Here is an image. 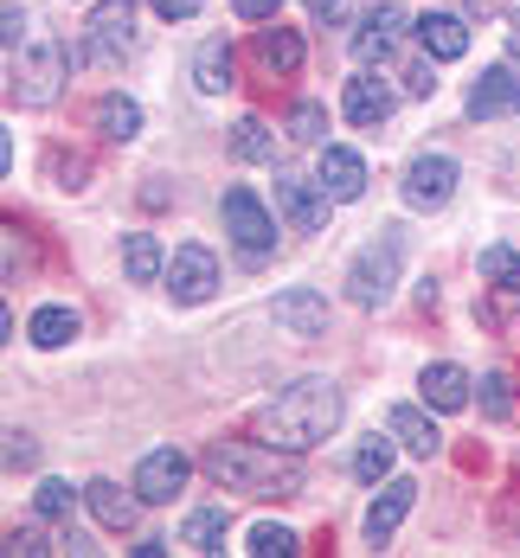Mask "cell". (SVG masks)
Returning a JSON list of instances; mask_svg holds the SVG:
<instances>
[{
	"mask_svg": "<svg viewBox=\"0 0 520 558\" xmlns=\"http://www.w3.org/2000/svg\"><path fill=\"white\" fill-rule=\"evenodd\" d=\"M77 501H84V495H71V482H39V495H33L39 520H64Z\"/></svg>",
	"mask_w": 520,
	"mask_h": 558,
	"instance_id": "31",
	"label": "cell"
},
{
	"mask_svg": "<svg viewBox=\"0 0 520 558\" xmlns=\"http://www.w3.org/2000/svg\"><path fill=\"white\" fill-rule=\"evenodd\" d=\"M418 46H424V58L450 64V58L469 52V26H462L457 13H424V20H418Z\"/></svg>",
	"mask_w": 520,
	"mask_h": 558,
	"instance_id": "17",
	"label": "cell"
},
{
	"mask_svg": "<svg viewBox=\"0 0 520 558\" xmlns=\"http://www.w3.org/2000/svg\"><path fill=\"white\" fill-rule=\"evenodd\" d=\"M277 206H283V219L295 225V231H322V225H328V206H335V199H328V193H322V180H315V186H309V180H302V173H277Z\"/></svg>",
	"mask_w": 520,
	"mask_h": 558,
	"instance_id": "10",
	"label": "cell"
},
{
	"mask_svg": "<svg viewBox=\"0 0 520 558\" xmlns=\"http://www.w3.org/2000/svg\"><path fill=\"white\" fill-rule=\"evenodd\" d=\"M135 46V0H97V13H90V52L116 64V58Z\"/></svg>",
	"mask_w": 520,
	"mask_h": 558,
	"instance_id": "9",
	"label": "cell"
},
{
	"mask_svg": "<svg viewBox=\"0 0 520 558\" xmlns=\"http://www.w3.org/2000/svg\"><path fill=\"white\" fill-rule=\"evenodd\" d=\"M7 553L13 558H46L52 553V539H46L39 526H13V533H7Z\"/></svg>",
	"mask_w": 520,
	"mask_h": 558,
	"instance_id": "34",
	"label": "cell"
},
{
	"mask_svg": "<svg viewBox=\"0 0 520 558\" xmlns=\"http://www.w3.org/2000/svg\"><path fill=\"white\" fill-rule=\"evenodd\" d=\"M20 39H26V13L7 7V52H20Z\"/></svg>",
	"mask_w": 520,
	"mask_h": 558,
	"instance_id": "39",
	"label": "cell"
},
{
	"mask_svg": "<svg viewBox=\"0 0 520 558\" xmlns=\"http://www.w3.org/2000/svg\"><path fill=\"white\" fill-rule=\"evenodd\" d=\"M231 155H238V161H257V168H264V161H277V135H270V129H264L257 116H244V122L231 129Z\"/></svg>",
	"mask_w": 520,
	"mask_h": 558,
	"instance_id": "26",
	"label": "cell"
},
{
	"mask_svg": "<svg viewBox=\"0 0 520 558\" xmlns=\"http://www.w3.org/2000/svg\"><path fill=\"white\" fill-rule=\"evenodd\" d=\"M469 116L475 122H495V116H520V77L508 64H488L475 84H469Z\"/></svg>",
	"mask_w": 520,
	"mask_h": 558,
	"instance_id": "11",
	"label": "cell"
},
{
	"mask_svg": "<svg viewBox=\"0 0 520 558\" xmlns=\"http://www.w3.org/2000/svg\"><path fill=\"white\" fill-rule=\"evenodd\" d=\"M335 424H341V386L335 379H302L257 411V437L277 449H295V456L315 449Z\"/></svg>",
	"mask_w": 520,
	"mask_h": 558,
	"instance_id": "1",
	"label": "cell"
},
{
	"mask_svg": "<svg viewBox=\"0 0 520 558\" xmlns=\"http://www.w3.org/2000/svg\"><path fill=\"white\" fill-rule=\"evenodd\" d=\"M482 411H488L495 424H508V417H515V398H508V379H501V373H488V379H482Z\"/></svg>",
	"mask_w": 520,
	"mask_h": 558,
	"instance_id": "33",
	"label": "cell"
},
{
	"mask_svg": "<svg viewBox=\"0 0 520 558\" xmlns=\"http://www.w3.org/2000/svg\"><path fill=\"white\" fill-rule=\"evenodd\" d=\"M244 553L251 558H295V533L264 520V526H251V546H244Z\"/></svg>",
	"mask_w": 520,
	"mask_h": 558,
	"instance_id": "29",
	"label": "cell"
},
{
	"mask_svg": "<svg viewBox=\"0 0 520 558\" xmlns=\"http://www.w3.org/2000/svg\"><path fill=\"white\" fill-rule=\"evenodd\" d=\"M309 7H315V20H335L341 13V0H309Z\"/></svg>",
	"mask_w": 520,
	"mask_h": 558,
	"instance_id": "40",
	"label": "cell"
},
{
	"mask_svg": "<svg viewBox=\"0 0 520 558\" xmlns=\"http://www.w3.org/2000/svg\"><path fill=\"white\" fill-rule=\"evenodd\" d=\"M193 84H199L206 97L231 90V46L226 39H206V46H199V58H193Z\"/></svg>",
	"mask_w": 520,
	"mask_h": 558,
	"instance_id": "25",
	"label": "cell"
},
{
	"mask_svg": "<svg viewBox=\"0 0 520 558\" xmlns=\"http://www.w3.org/2000/svg\"><path fill=\"white\" fill-rule=\"evenodd\" d=\"M84 507H90L97 526H110V533H129V526H135V501H129L116 482H90V488H84Z\"/></svg>",
	"mask_w": 520,
	"mask_h": 558,
	"instance_id": "22",
	"label": "cell"
},
{
	"mask_svg": "<svg viewBox=\"0 0 520 558\" xmlns=\"http://www.w3.org/2000/svg\"><path fill=\"white\" fill-rule=\"evenodd\" d=\"M508 46H515V58H520V20H508Z\"/></svg>",
	"mask_w": 520,
	"mask_h": 558,
	"instance_id": "41",
	"label": "cell"
},
{
	"mask_svg": "<svg viewBox=\"0 0 520 558\" xmlns=\"http://www.w3.org/2000/svg\"><path fill=\"white\" fill-rule=\"evenodd\" d=\"M289 135H295V142H322V135H328V110H322V104H295V110H289Z\"/></svg>",
	"mask_w": 520,
	"mask_h": 558,
	"instance_id": "32",
	"label": "cell"
},
{
	"mask_svg": "<svg viewBox=\"0 0 520 558\" xmlns=\"http://www.w3.org/2000/svg\"><path fill=\"white\" fill-rule=\"evenodd\" d=\"M277 328H289L295 340H315L328 328V302H322V289H283L277 295Z\"/></svg>",
	"mask_w": 520,
	"mask_h": 558,
	"instance_id": "13",
	"label": "cell"
},
{
	"mask_svg": "<svg viewBox=\"0 0 520 558\" xmlns=\"http://www.w3.org/2000/svg\"><path fill=\"white\" fill-rule=\"evenodd\" d=\"M122 270H129V282H155L168 277V257H161V244L148 231H129L122 238Z\"/></svg>",
	"mask_w": 520,
	"mask_h": 558,
	"instance_id": "24",
	"label": "cell"
},
{
	"mask_svg": "<svg viewBox=\"0 0 520 558\" xmlns=\"http://www.w3.org/2000/svg\"><path fill=\"white\" fill-rule=\"evenodd\" d=\"M33 456H39V449H33L26 430H7V469H33Z\"/></svg>",
	"mask_w": 520,
	"mask_h": 558,
	"instance_id": "35",
	"label": "cell"
},
{
	"mask_svg": "<svg viewBox=\"0 0 520 558\" xmlns=\"http://www.w3.org/2000/svg\"><path fill=\"white\" fill-rule=\"evenodd\" d=\"M97 129H104L110 142H135V135H142V104H129V97H104V104H97Z\"/></svg>",
	"mask_w": 520,
	"mask_h": 558,
	"instance_id": "28",
	"label": "cell"
},
{
	"mask_svg": "<svg viewBox=\"0 0 520 558\" xmlns=\"http://www.w3.org/2000/svg\"><path fill=\"white\" fill-rule=\"evenodd\" d=\"M77 308H64V302H46V308H33V322H26V340L33 347H71L77 340Z\"/></svg>",
	"mask_w": 520,
	"mask_h": 558,
	"instance_id": "20",
	"label": "cell"
},
{
	"mask_svg": "<svg viewBox=\"0 0 520 558\" xmlns=\"http://www.w3.org/2000/svg\"><path fill=\"white\" fill-rule=\"evenodd\" d=\"M418 386H424V404H431V411H462L469 391H475V379H469L462 366H450V360H437V366H424Z\"/></svg>",
	"mask_w": 520,
	"mask_h": 558,
	"instance_id": "18",
	"label": "cell"
},
{
	"mask_svg": "<svg viewBox=\"0 0 520 558\" xmlns=\"http://www.w3.org/2000/svg\"><path fill=\"white\" fill-rule=\"evenodd\" d=\"M315 180H322L328 199H360V193H366V161H360L353 148H322Z\"/></svg>",
	"mask_w": 520,
	"mask_h": 558,
	"instance_id": "14",
	"label": "cell"
},
{
	"mask_svg": "<svg viewBox=\"0 0 520 558\" xmlns=\"http://www.w3.org/2000/svg\"><path fill=\"white\" fill-rule=\"evenodd\" d=\"M386 430H392V444H404L411 456H437V449H444L437 424H431L418 404H392V411H386Z\"/></svg>",
	"mask_w": 520,
	"mask_h": 558,
	"instance_id": "19",
	"label": "cell"
},
{
	"mask_svg": "<svg viewBox=\"0 0 520 558\" xmlns=\"http://www.w3.org/2000/svg\"><path fill=\"white\" fill-rule=\"evenodd\" d=\"M404 90H411V97H431V90H437V71H431V64H411V71H404Z\"/></svg>",
	"mask_w": 520,
	"mask_h": 558,
	"instance_id": "37",
	"label": "cell"
},
{
	"mask_svg": "<svg viewBox=\"0 0 520 558\" xmlns=\"http://www.w3.org/2000/svg\"><path fill=\"white\" fill-rule=\"evenodd\" d=\"M231 7H238V20H257V26H270L283 13V0H231Z\"/></svg>",
	"mask_w": 520,
	"mask_h": 558,
	"instance_id": "36",
	"label": "cell"
},
{
	"mask_svg": "<svg viewBox=\"0 0 520 558\" xmlns=\"http://www.w3.org/2000/svg\"><path fill=\"white\" fill-rule=\"evenodd\" d=\"M302 52H309V46H302V33H289V26H277V20H270V33H257V64H264V71H302Z\"/></svg>",
	"mask_w": 520,
	"mask_h": 558,
	"instance_id": "21",
	"label": "cell"
},
{
	"mask_svg": "<svg viewBox=\"0 0 520 558\" xmlns=\"http://www.w3.org/2000/svg\"><path fill=\"white\" fill-rule=\"evenodd\" d=\"M168 289H173V302H206L213 289H219V257L206 251V244H180L173 251V264H168Z\"/></svg>",
	"mask_w": 520,
	"mask_h": 558,
	"instance_id": "6",
	"label": "cell"
},
{
	"mask_svg": "<svg viewBox=\"0 0 520 558\" xmlns=\"http://www.w3.org/2000/svg\"><path fill=\"white\" fill-rule=\"evenodd\" d=\"M341 110H347L353 129H379V122H392V90H386L379 77H347Z\"/></svg>",
	"mask_w": 520,
	"mask_h": 558,
	"instance_id": "15",
	"label": "cell"
},
{
	"mask_svg": "<svg viewBox=\"0 0 520 558\" xmlns=\"http://www.w3.org/2000/svg\"><path fill=\"white\" fill-rule=\"evenodd\" d=\"M64 64H71V52L64 46H33L26 58H13V97L26 104V110H46L58 97V84H64Z\"/></svg>",
	"mask_w": 520,
	"mask_h": 558,
	"instance_id": "5",
	"label": "cell"
},
{
	"mask_svg": "<svg viewBox=\"0 0 520 558\" xmlns=\"http://www.w3.org/2000/svg\"><path fill=\"white\" fill-rule=\"evenodd\" d=\"M219 219H226V238L251 257V264H264V257L277 251V219H270V206H264L251 186H226Z\"/></svg>",
	"mask_w": 520,
	"mask_h": 558,
	"instance_id": "3",
	"label": "cell"
},
{
	"mask_svg": "<svg viewBox=\"0 0 520 558\" xmlns=\"http://www.w3.org/2000/svg\"><path fill=\"white\" fill-rule=\"evenodd\" d=\"M186 475H193V462H186L173 444L168 449H148V456H142V469H135V495H142L148 507H161V501H173V495L186 488Z\"/></svg>",
	"mask_w": 520,
	"mask_h": 558,
	"instance_id": "8",
	"label": "cell"
},
{
	"mask_svg": "<svg viewBox=\"0 0 520 558\" xmlns=\"http://www.w3.org/2000/svg\"><path fill=\"white\" fill-rule=\"evenodd\" d=\"M353 475H360V482H386V475H392V444H386V437L360 444V456H353Z\"/></svg>",
	"mask_w": 520,
	"mask_h": 558,
	"instance_id": "30",
	"label": "cell"
},
{
	"mask_svg": "<svg viewBox=\"0 0 520 558\" xmlns=\"http://www.w3.org/2000/svg\"><path fill=\"white\" fill-rule=\"evenodd\" d=\"M411 501H418V482L386 475V488H379V495H373V507H366V539H373V546H386V539L399 533V520L411 513Z\"/></svg>",
	"mask_w": 520,
	"mask_h": 558,
	"instance_id": "12",
	"label": "cell"
},
{
	"mask_svg": "<svg viewBox=\"0 0 520 558\" xmlns=\"http://www.w3.org/2000/svg\"><path fill=\"white\" fill-rule=\"evenodd\" d=\"M206 475L226 482L231 495H257V501L302 495V462H295V449H277V444H213L206 449Z\"/></svg>",
	"mask_w": 520,
	"mask_h": 558,
	"instance_id": "2",
	"label": "cell"
},
{
	"mask_svg": "<svg viewBox=\"0 0 520 558\" xmlns=\"http://www.w3.org/2000/svg\"><path fill=\"white\" fill-rule=\"evenodd\" d=\"M450 193H457V161L450 155H418L411 161V173H404V206L437 213V206H450Z\"/></svg>",
	"mask_w": 520,
	"mask_h": 558,
	"instance_id": "7",
	"label": "cell"
},
{
	"mask_svg": "<svg viewBox=\"0 0 520 558\" xmlns=\"http://www.w3.org/2000/svg\"><path fill=\"white\" fill-rule=\"evenodd\" d=\"M475 270H482V282H495L501 295H520V251L515 244H488Z\"/></svg>",
	"mask_w": 520,
	"mask_h": 558,
	"instance_id": "27",
	"label": "cell"
},
{
	"mask_svg": "<svg viewBox=\"0 0 520 558\" xmlns=\"http://www.w3.org/2000/svg\"><path fill=\"white\" fill-rule=\"evenodd\" d=\"M392 289H399V238H379V244H366V251L347 264V295H353L360 308H379Z\"/></svg>",
	"mask_w": 520,
	"mask_h": 558,
	"instance_id": "4",
	"label": "cell"
},
{
	"mask_svg": "<svg viewBox=\"0 0 520 558\" xmlns=\"http://www.w3.org/2000/svg\"><path fill=\"white\" fill-rule=\"evenodd\" d=\"M399 33H404V7L379 0V7H373V13L360 20V33H353V52H360V58H392Z\"/></svg>",
	"mask_w": 520,
	"mask_h": 558,
	"instance_id": "16",
	"label": "cell"
},
{
	"mask_svg": "<svg viewBox=\"0 0 520 558\" xmlns=\"http://www.w3.org/2000/svg\"><path fill=\"white\" fill-rule=\"evenodd\" d=\"M226 507H199V513H186V526H180V546H193V553H226Z\"/></svg>",
	"mask_w": 520,
	"mask_h": 558,
	"instance_id": "23",
	"label": "cell"
},
{
	"mask_svg": "<svg viewBox=\"0 0 520 558\" xmlns=\"http://www.w3.org/2000/svg\"><path fill=\"white\" fill-rule=\"evenodd\" d=\"M199 7H206V0H155V13H161V20H193Z\"/></svg>",
	"mask_w": 520,
	"mask_h": 558,
	"instance_id": "38",
	"label": "cell"
}]
</instances>
